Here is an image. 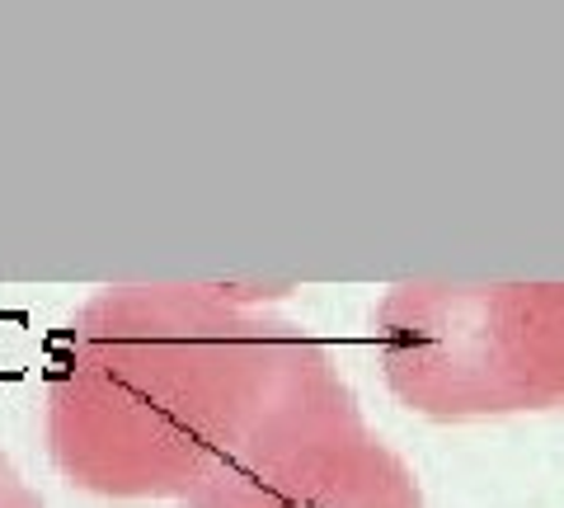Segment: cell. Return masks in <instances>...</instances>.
I'll return each instance as SVG.
<instances>
[{
  "mask_svg": "<svg viewBox=\"0 0 564 508\" xmlns=\"http://www.w3.org/2000/svg\"><path fill=\"white\" fill-rule=\"evenodd\" d=\"M358 396L306 325L203 283L104 288L62 329L47 452L99 499L254 508Z\"/></svg>",
  "mask_w": 564,
  "mask_h": 508,
  "instance_id": "6da1fadb",
  "label": "cell"
},
{
  "mask_svg": "<svg viewBox=\"0 0 564 508\" xmlns=\"http://www.w3.org/2000/svg\"><path fill=\"white\" fill-rule=\"evenodd\" d=\"M386 387L423 419L564 406V283H400L372 311Z\"/></svg>",
  "mask_w": 564,
  "mask_h": 508,
  "instance_id": "7a4b0ae2",
  "label": "cell"
},
{
  "mask_svg": "<svg viewBox=\"0 0 564 508\" xmlns=\"http://www.w3.org/2000/svg\"><path fill=\"white\" fill-rule=\"evenodd\" d=\"M254 508H423L414 466L358 419L311 447Z\"/></svg>",
  "mask_w": 564,
  "mask_h": 508,
  "instance_id": "3957f363",
  "label": "cell"
},
{
  "mask_svg": "<svg viewBox=\"0 0 564 508\" xmlns=\"http://www.w3.org/2000/svg\"><path fill=\"white\" fill-rule=\"evenodd\" d=\"M0 508H43V495L20 476L6 452H0Z\"/></svg>",
  "mask_w": 564,
  "mask_h": 508,
  "instance_id": "277c9868",
  "label": "cell"
}]
</instances>
